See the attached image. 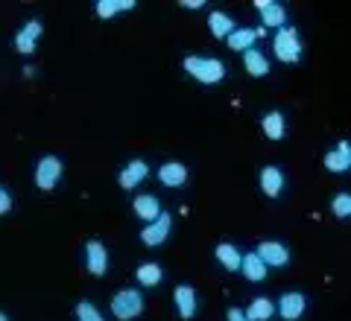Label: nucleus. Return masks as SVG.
Here are the masks:
<instances>
[{"mask_svg": "<svg viewBox=\"0 0 351 321\" xmlns=\"http://www.w3.org/2000/svg\"><path fill=\"white\" fill-rule=\"evenodd\" d=\"M184 70H188L193 79H199L205 85H217L226 79V64L219 59H199V56H188L184 59Z\"/></svg>", "mask_w": 351, "mask_h": 321, "instance_id": "obj_1", "label": "nucleus"}, {"mask_svg": "<svg viewBox=\"0 0 351 321\" xmlns=\"http://www.w3.org/2000/svg\"><path fill=\"white\" fill-rule=\"evenodd\" d=\"M272 50H276V59L284 64H295L302 59V41H299V32L293 27H281L272 38Z\"/></svg>", "mask_w": 351, "mask_h": 321, "instance_id": "obj_2", "label": "nucleus"}, {"mask_svg": "<svg viewBox=\"0 0 351 321\" xmlns=\"http://www.w3.org/2000/svg\"><path fill=\"white\" fill-rule=\"evenodd\" d=\"M112 313L120 318V321H132L144 313V295L138 290H120L114 298H112Z\"/></svg>", "mask_w": 351, "mask_h": 321, "instance_id": "obj_3", "label": "nucleus"}, {"mask_svg": "<svg viewBox=\"0 0 351 321\" xmlns=\"http://www.w3.org/2000/svg\"><path fill=\"white\" fill-rule=\"evenodd\" d=\"M62 161L56 158V155H44V158L38 161V167H36V184H38V190H53V187L59 184L62 179Z\"/></svg>", "mask_w": 351, "mask_h": 321, "instance_id": "obj_4", "label": "nucleus"}, {"mask_svg": "<svg viewBox=\"0 0 351 321\" xmlns=\"http://www.w3.org/2000/svg\"><path fill=\"white\" fill-rule=\"evenodd\" d=\"M85 266H88V272L94 274V278H103L106 269H108V251L100 240H91L85 246Z\"/></svg>", "mask_w": 351, "mask_h": 321, "instance_id": "obj_5", "label": "nucleus"}, {"mask_svg": "<svg viewBox=\"0 0 351 321\" xmlns=\"http://www.w3.org/2000/svg\"><path fill=\"white\" fill-rule=\"evenodd\" d=\"M170 228H173V219H170V214L161 210V216L156 222H147V228L141 231V240H144V246H161V242L170 237Z\"/></svg>", "mask_w": 351, "mask_h": 321, "instance_id": "obj_6", "label": "nucleus"}, {"mask_svg": "<svg viewBox=\"0 0 351 321\" xmlns=\"http://www.w3.org/2000/svg\"><path fill=\"white\" fill-rule=\"evenodd\" d=\"M255 254L263 260L267 269H269V266H287L290 263V251H287V246H281V242H269V240L261 242Z\"/></svg>", "mask_w": 351, "mask_h": 321, "instance_id": "obj_7", "label": "nucleus"}, {"mask_svg": "<svg viewBox=\"0 0 351 321\" xmlns=\"http://www.w3.org/2000/svg\"><path fill=\"white\" fill-rule=\"evenodd\" d=\"M38 36H41V21L32 18L29 24H27V27L15 36V50H18V53H24V56H29V53H36Z\"/></svg>", "mask_w": 351, "mask_h": 321, "instance_id": "obj_8", "label": "nucleus"}, {"mask_svg": "<svg viewBox=\"0 0 351 321\" xmlns=\"http://www.w3.org/2000/svg\"><path fill=\"white\" fill-rule=\"evenodd\" d=\"M348 167H351V146H348V140H339V146L325 155V170L346 172Z\"/></svg>", "mask_w": 351, "mask_h": 321, "instance_id": "obj_9", "label": "nucleus"}, {"mask_svg": "<svg viewBox=\"0 0 351 321\" xmlns=\"http://www.w3.org/2000/svg\"><path fill=\"white\" fill-rule=\"evenodd\" d=\"M258 12H261V18H263V24H267V27H276V29H281V27H284V18H287L284 6L276 3V0H258Z\"/></svg>", "mask_w": 351, "mask_h": 321, "instance_id": "obj_10", "label": "nucleus"}, {"mask_svg": "<svg viewBox=\"0 0 351 321\" xmlns=\"http://www.w3.org/2000/svg\"><path fill=\"white\" fill-rule=\"evenodd\" d=\"M149 167L144 161H129V167H123V172H120V187L123 190H135V187L147 179Z\"/></svg>", "mask_w": 351, "mask_h": 321, "instance_id": "obj_11", "label": "nucleus"}, {"mask_svg": "<svg viewBox=\"0 0 351 321\" xmlns=\"http://www.w3.org/2000/svg\"><path fill=\"white\" fill-rule=\"evenodd\" d=\"M278 313H281L284 321H295V318L304 313V295H302V292H287V295H281Z\"/></svg>", "mask_w": 351, "mask_h": 321, "instance_id": "obj_12", "label": "nucleus"}, {"mask_svg": "<svg viewBox=\"0 0 351 321\" xmlns=\"http://www.w3.org/2000/svg\"><path fill=\"white\" fill-rule=\"evenodd\" d=\"M158 181L164 187H184V181H188V167L184 164H164V167L158 170Z\"/></svg>", "mask_w": 351, "mask_h": 321, "instance_id": "obj_13", "label": "nucleus"}, {"mask_svg": "<svg viewBox=\"0 0 351 321\" xmlns=\"http://www.w3.org/2000/svg\"><path fill=\"white\" fill-rule=\"evenodd\" d=\"M261 190L269 198H276L284 190V172L278 167H263L261 170Z\"/></svg>", "mask_w": 351, "mask_h": 321, "instance_id": "obj_14", "label": "nucleus"}, {"mask_svg": "<svg viewBox=\"0 0 351 321\" xmlns=\"http://www.w3.org/2000/svg\"><path fill=\"white\" fill-rule=\"evenodd\" d=\"M135 214L144 219V222H156V219L161 216V202L152 193H144L135 198Z\"/></svg>", "mask_w": 351, "mask_h": 321, "instance_id": "obj_15", "label": "nucleus"}, {"mask_svg": "<svg viewBox=\"0 0 351 321\" xmlns=\"http://www.w3.org/2000/svg\"><path fill=\"white\" fill-rule=\"evenodd\" d=\"M173 298H176V309H179V316L184 321L193 318V313H196V292L191 290V286H176Z\"/></svg>", "mask_w": 351, "mask_h": 321, "instance_id": "obj_16", "label": "nucleus"}, {"mask_svg": "<svg viewBox=\"0 0 351 321\" xmlns=\"http://www.w3.org/2000/svg\"><path fill=\"white\" fill-rule=\"evenodd\" d=\"M240 272H243V274H246V281H252V283H258V281L267 278V266H263V260L258 257L255 251L246 254V257L240 260Z\"/></svg>", "mask_w": 351, "mask_h": 321, "instance_id": "obj_17", "label": "nucleus"}, {"mask_svg": "<svg viewBox=\"0 0 351 321\" xmlns=\"http://www.w3.org/2000/svg\"><path fill=\"white\" fill-rule=\"evenodd\" d=\"M243 68H246V73L249 76H267L269 73V62H267V56H263L261 50H246L243 53Z\"/></svg>", "mask_w": 351, "mask_h": 321, "instance_id": "obj_18", "label": "nucleus"}, {"mask_svg": "<svg viewBox=\"0 0 351 321\" xmlns=\"http://www.w3.org/2000/svg\"><path fill=\"white\" fill-rule=\"evenodd\" d=\"M228 41V47L232 50H237V53H246V50H252V44L258 41V29H249V27H243V29H234L232 36L226 38Z\"/></svg>", "mask_w": 351, "mask_h": 321, "instance_id": "obj_19", "label": "nucleus"}, {"mask_svg": "<svg viewBox=\"0 0 351 321\" xmlns=\"http://www.w3.org/2000/svg\"><path fill=\"white\" fill-rule=\"evenodd\" d=\"M272 313H276V307H272L269 298H255L249 307H246V321H269Z\"/></svg>", "mask_w": 351, "mask_h": 321, "instance_id": "obj_20", "label": "nucleus"}, {"mask_svg": "<svg viewBox=\"0 0 351 321\" xmlns=\"http://www.w3.org/2000/svg\"><path fill=\"white\" fill-rule=\"evenodd\" d=\"M217 260L223 263L228 272H240V260H243V254H240L232 242H219L217 246Z\"/></svg>", "mask_w": 351, "mask_h": 321, "instance_id": "obj_21", "label": "nucleus"}, {"mask_svg": "<svg viewBox=\"0 0 351 321\" xmlns=\"http://www.w3.org/2000/svg\"><path fill=\"white\" fill-rule=\"evenodd\" d=\"M208 27H211V36H214V38H228V36H232V32L237 29L234 21L228 18L226 12H214L211 18H208Z\"/></svg>", "mask_w": 351, "mask_h": 321, "instance_id": "obj_22", "label": "nucleus"}, {"mask_svg": "<svg viewBox=\"0 0 351 321\" xmlns=\"http://www.w3.org/2000/svg\"><path fill=\"white\" fill-rule=\"evenodd\" d=\"M263 135L269 140H281L284 138V114L281 112H269L263 117Z\"/></svg>", "mask_w": 351, "mask_h": 321, "instance_id": "obj_23", "label": "nucleus"}, {"mask_svg": "<svg viewBox=\"0 0 351 321\" xmlns=\"http://www.w3.org/2000/svg\"><path fill=\"white\" fill-rule=\"evenodd\" d=\"M129 9H135L132 0H100V3H97V15H100V18H112L117 12H129Z\"/></svg>", "mask_w": 351, "mask_h": 321, "instance_id": "obj_24", "label": "nucleus"}, {"mask_svg": "<svg viewBox=\"0 0 351 321\" xmlns=\"http://www.w3.org/2000/svg\"><path fill=\"white\" fill-rule=\"evenodd\" d=\"M138 281L144 283V286H156V283H161V266H156V263H144V266H138Z\"/></svg>", "mask_w": 351, "mask_h": 321, "instance_id": "obj_25", "label": "nucleus"}, {"mask_svg": "<svg viewBox=\"0 0 351 321\" xmlns=\"http://www.w3.org/2000/svg\"><path fill=\"white\" fill-rule=\"evenodd\" d=\"M76 318H80V321H106L100 316V309H97L94 304H88V301H82L80 307H76Z\"/></svg>", "mask_w": 351, "mask_h": 321, "instance_id": "obj_26", "label": "nucleus"}, {"mask_svg": "<svg viewBox=\"0 0 351 321\" xmlns=\"http://www.w3.org/2000/svg\"><path fill=\"white\" fill-rule=\"evenodd\" d=\"M334 214H337L339 219H346V216L351 214V196H348V193H339V196L334 198Z\"/></svg>", "mask_w": 351, "mask_h": 321, "instance_id": "obj_27", "label": "nucleus"}, {"mask_svg": "<svg viewBox=\"0 0 351 321\" xmlns=\"http://www.w3.org/2000/svg\"><path fill=\"white\" fill-rule=\"evenodd\" d=\"M9 210H12V196H9V193L3 190V184H0V216L9 214Z\"/></svg>", "mask_w": 351, "mask_h": 321, "instance_id": "obj_28", "label": "nucleus"}, {"mask_svg": "<svg viewBox=\"0 0 351 321\" xmlns=\"http://www.w3.org/2000/svg\"><path fill=\"white\" fill-rule=\"evenodd\" d=\"M228 321H246V316H243V309H237V307H232V309H228Z\"/></svg>", "mask_w": 351, "mask_h": 321, "instance_id": "obj_29", "label": "nucleus"}, {"mask_svg": "<svg viewBox=\"0 0 351 321\" xmlns=\"http://www.w3.org/2000/svg\"><path fill=\"white\" fill-rule=\"evenodd\" d=\"M184 9H202V0H182Z\"/></svg>", "mask_w": 351, "mask_h": 321, "instance_id": "obj_30", "label": "nucleus"}, {"mask_svg": "<svg viewBox=\"0 0 351 321\" xmlns=\"http://www.w3.org/2000/svg\"><path fill=\"white\" fill-rule=\"evenodd\" d=\"M0 321H9V318H6V316H3V313H0Z\"/></svg>", "mask_w": 351, "mask_h": 321, "instance_id": "obj_31", "label": "nucleus"}]
</instances>
